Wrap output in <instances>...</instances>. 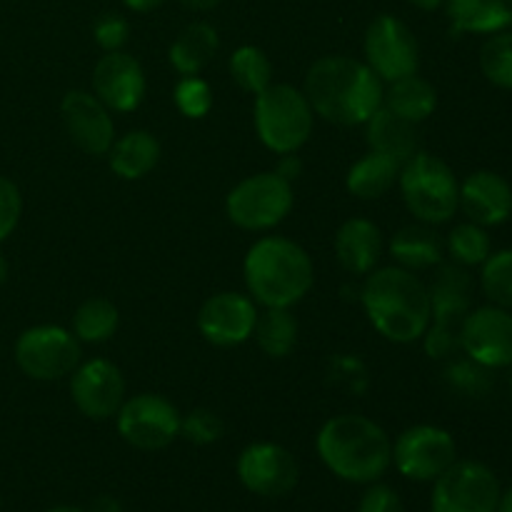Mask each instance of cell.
<instances>
[{
  "label": "cell",
  "mask_w": 512,
  "mask_h": 512,
  "mask_svg": "<svg viewBox=\"0 0 512 512\" xmlns=\"http://www.w3.org/2000/svg\"><path fill=\"white\" fill-rule=\"evenodd\" d=\"M305 98L315 115L335 125H365L383 105V80L363 60L325 55L305 75Z\"/></svg>",
  "instance_id": "cell-1"
},
{
  "label": "cell",
  "mask_w": 512,
  "mask_h": 512,
  "mask_svg": "<svg viewBox=\"0 0 512 512\" xmlns=\"http://www.w3.org/2000/svg\"><path fill=\"white\" fill-rule=\"evenodd\" d=\"M360 300L370 325L390 343H415L430 325L428 288L413 270L400 265L368 273Z\"/></svg>",
  "instance_id": "cell-2"
},
{
  "label": "cell",
  "mask_w": 512,
  "mask_h": 512,
  "mask_svg": "<svg viewBox=\"0 0 512 512\" xmlns=\"http://www.w3.org/2000/svg\"><path fill=\"white\" fill-rule=\"evenodd\" d=\"M320 460L345 483H378L393 465V443L375 420L365 415H335L315 440Z\"/></svg>",
  "instance_id": "cell-3"
},
{
  "label": "cell",
  "mask_w": 512,
  "mask_h": 512,
  "mask_svg": "<svg viewBox=\"0 0 512 512\" xmlns=\"http://www.w3.org/2000/svg\"><path fill=\"white\" fill-rule=\"evenodd\" d=\"M243 275L250 298L263 308H293L315 283L310 255L283 235L255 240L245 255Z\"/></svg>",
  "instance_id": "cell-4"
},
{
  "label": "cell",
  "mask_w": 512,
  "mask_h": 512,
  "mask_svg": "<svg viewBox=\"0 0 512 512\" xmlns=\"http://www.w3.org/2000/svg\"><path fill=\"white\" fill-rule=\"evenodd\" d=\"M400 193L410 213L428 225L448 223L460 208V183L450 165L425 150L400 168Z\"/></svg>",
  "instance_id": "cell-5"
},
{
  "label": "cell",
  "mask_w": 512,
  "mask_h": 512,
  "mask_svg": "<svg viewBox=\"0 0 512 512\" xmlns=\"http://www.w3.org/2000/svg\"><path fill=\"white\" fill-rule=\"evenodd\" d=\"M315 113L303 90L288 83H270L255 95V130L268 150L298 153L313 133Z\"/></svg>",
  "instance_id": "cell-6"
},
{
  "label": "cell",
  "mask_w": 512,
  "mask_h": 512,
  "mask_svg": "<svg viewBox=\"0 0 512 512\" xmlns=\"http://www.w3.org/2000/svg\"><path fill=\"white\" fill-rule=\"evenodd\" d=\"M430 293V325L425 330V350L430 358H448L460 348V328L470 313L473 278L458 263L440 265Z\"/></svg>",
  "instance_id": "cell-7"
},
{
  "label": "cell",
  "mask_w": 512,
  "mask_h": 512,
  "mask_svg": "<svg viewBox=\"0 0 512 512\" xmlns=\"http://www.w3.org/2000/svg\"><path fill=\"white\" fill-rule=\"evenodd\" d=\"M295 205L293 183L278 173L240 180L225 200L228 218L243 230H270L283 223Z\"/></svg>",
  "instance_id": "cell-8"
},
{
  "label": "cell",
  "mask_w": 512,
  "mask_h": 512,
  "mask_svg": "<svg viewBox=\"0 0 512 512\" xmlns=\"http://www.w3.org/2000/svg\"><path fill=\"white\" fill-rule=\"evenodd\" d=\"M500 480L478 460H455L435 480L430 510L433 512H495L500 503Z\"/></svg>",
  "instance_id": "cell-9"
},
{
  "label": "cell",
  "mask_w": 512,
  "mask_h": 512,
  "mask_svg": "<svg viewBox=\"0 0 512 512\" xmlns=\"http://www.w3.org/2000/svg\"><path fill=\"white\" fill-rule=\"evenodd\" d=\"M80 340L58 325H35L15 340V363L30 380H60L80 365Z\"/></svg>",
  "instance_id": "cell-10"
},
{
  "label": "cell",
  "mask_w": 512,
  "mask_h": 512,
  "mask_svg": "<svg viewBox=\"0 0 512 512\" xmlns=\"http://www.w3.org/2000/svg\"><path fill=\"white\" fill-rule=\"evenodd\" d=\"M118 433L135 450H163L180 435V413L163 395H133L118 410Z\"/></svg>",
  "instance_id": "cell-11"
},
{
  "label": "cell",
  "mask_w": 512,
  "mask_h": 512,
  "mask_svg": "<svg viewBox=\"0 0 512 512\" xmlns=\"http://www.w3.org/2000/svg\"><path fill=\"white\" fill-rule=\"evenodd\" d=\"M365 63L383 83L418 73L420 48L413 30L395 15H378L365 30Z\"/></svg>",
  "instance_id": "cell-12"
},
{
  "label": "cell",
  "mask_w": 512,
  "mask_h": 512,
  "mask_svg": "<svg viewBox=\"0 0 512 512\" xmlns=\"http://www.w3.org/2000/svg\"><path fill=\"white\" fill-rule=\"evenodd\" d=\"M458 460V445L438 425H413L393 445V463L400 475L418 483H435Z\"/></svg>",
  "instance_id": "cell-13"
},
{
  "label": "cell",
  "mask_w": 512,
  "mask_h": 512,
  "mask_svg": "<svg viewBox=\"0 0 512 512\" xmlns=\"http://www.w3.org/2000/svg\"><path fill=\"white\" fill-rule=\"evenodd\" d=\"M460 348L485 370L512 365V313L500 305H485L465 315Z\"/></svg>",
  "instance_id": "cell-14"
},
{
  "label": "cell",
  "mask_w": 512,
  "mask_h": 512,
  "mask_svg": "<svg viewBox=\"0 0 512 512\" xmlns=\"http://www.w3.org/2000/svg\"><path fill=\"white\" fill-rule=\"evenodd\" d=\"M238 478L253 495L283 498L298 485L300 468L290 450L278 443H253L240 453Z\"/></svg>",
  "instance_id": "cell-15"
},
{
  "label": "cell",
  "mask_w": 512,
  "mask_h": 512,
  "mask_svg": "<svg viewBox=\"0 0 512 512\" xmlns=\"http://www.w3.org/2000/svg\"><path fill=\"white\" fill-rule=\"evenodd\" d=\"M70 398L90 420H108L125 403V378L115 363L93 358L70 373Z\"/></svg>",
  "instance_id": "cell-16"
},
{
  "label": "cell",
  "mask_w": 512,
  "mask_h": 512,
  "mask_svg": "<svg viewBox=\"0 0 512 512\" xmlns=\"http://www.w3.org/2000/svg\"><path fill=\"white\" fill-rule=\"evenodd\" d=\"M258 308L250 295L218 293L203 303L198 313V330L208 343L233 348L253 338Z\"/></svg>",
  "instance_id": "cell-17"
},
{
  "label": "cell",
  "mask_w": 512,
  "mask_h": 512,
  "mask_svg": "<svg viewBox=\"0 0 512 512\" xmlns=\"http://www.w3.org/2000/svg\"><path fill=\"white\" fill-rule=\"evenodd\" d=\"M65 130L83 153L108 155L115 143V125L110 110L88 90H70L60 103Z\"/></svg>",
  "instance_id": "cell-18"
},
{
  "label": "cell",
  "mask_w": 512,
  "mask_h": 512,
  "mask_svg": "<svg viewBox=\"0 0 512 512\" xmlns=\"http://www.w3.org/2000/svg\"><path fill=\"white\" fill-rule=\"evenodd\" d=\"M145 73L143 65L133 55L123 50L105 53L95 63L93 90L95 98L110 110V113H133L145 98Z\"/></svg>",
  "instance_id": "cell-19"
},
{
  "label": "cell",
  "mask_w": 512,
  "mask_h": 512,
  "mask_svg": "<svg viewBox=\"0 0 512 512\" xmlns=\"http://www.w3.org/2000/svg\"><path fill=\"white\" fill-rule=\"evenodd\" d=\"M460 208L475 225H503L512 215L510 183L493 170H478L460 185Z\"/></svg>",
  "instance_id": "cell-20"
},
{
  "label": "cell",
  "mask_w": 512,
  "mask_h": 512,
  "mask_svg": "<svg viewBox=\"0 0 512 512\" xmlns=\"http://www.w3.org/2000/svg\"><path fill=\"white\" fill-rule=\"evenodd\" d=\"M335 255L348 273H373L375 265L383 258V233L368 218L345 220L335 235Z\"/></svg>",
  "instance_id": "cell-21"
},
{
  "label": "cell",
  "mask_w": 512,
  "mask_h": 512,
  "mask_svg": "<svg viewBox=\"0 0 512 512\" xmlns=\"http://www.w3.org/2000/svg\"><path fill=\"white\" fill-rule=\"evenodd\" d=\"M365 125H368V135H365V138H368L370 150L395 160L400 168H403L415 153H420L418 125L400 118V115L390 113L385 105H380V108L370 115Z\"/></svg>",
  "instance_id": "cell-22"
},
{
  "label": "cell",
  "mask_w": 512,
  "mask_h": 512,
  "mask_svg": "<svg viewBox=\"0 0 512 512\" xmlns=\"http://www.w3.org/2000/svg\"><path fill=\"white\" fill-rule=\"evenodd\" d=\"M453 33L493 35L512 28V0H445Z\"/></svg>",
  "instance_id": "cell-23"
},
{
  "label": "cell",
  "mask_w": 512,
  "mask_h": 512,
  "mask_svg": "<svg viewBox=\"0 0 512 512\" xmlns=\"http://www.w3.org/2000/svg\"><path fill=\"white\" fill-rule=\"evenodd\" d=\"M445 243L433 225H405L390 240V255L405 270H428L443 263Z\"/></svg>",
  "instance_id": "cell-24"
},
{
  "label": "cell",
  "mask_w": 512,
  "mask_h": 512,
  "mask_svg": "<svg viewBox=\"0 0 512 512\" xmlns=\"http://www.w3.org/2000/svg\"><path fill=\"white\" fill-rule=\"evenodd\" d=\"M110 168L123 180H140L158 165L160 143L148 130H130L115 140L108 153Z\"/></svg>",
  "instance_id": "cell-25"
},
{
  "label": "cell",
  "mask_w": 512,
  "mask_h": 512,
  "mask_svg": "<svg viewBox=\"0 0 512 512\" xmlns=\"http://www.w3.org/2000/svg\"><path fill=\"white\" fill-rule=\"evenodd\" d=\"M383 105L390 113L418 125L428 120L438 108V90L418 73L405 75V78L390 83V88L383 93Z\"/></svg>",
  "instance_id": "cell-26"
},
{
  "label": "cell",
  "mask_w": 512,
  "mask_h": 512,
  "mask_svg": "<svg viewBox=\"0 0 512 512\" xmlns=\"http://www.w3.org/2000/svg\"><path fill=\"white\" fill-rule=\"evenodd\" d=\"M220 48L218 30L213 28L205 20H198V23H190L178 38L170 45V65L178 70L180 75H198L210 60L215 58Z\"/></svg>",
  "instance_id": "cell-27"
},
{
  "label": "cell",
  "mask_w": 512,
  "mask_h": 512,
  "mask_svg": "<svg viewBox=\"0 0 512 512\" xmlns=\"http://www.w3.org/2000/svg\"><path fill=\"white\" fill-rule=\"evenodd\" d=\"M400 178V165L395 160L385 158V155L373 153L363 155L360 160H355L353 168L348 170V185L350 193L360 200H378L398 183Z\"/></svg>",
  "instance_id": "cell-28"
},
{
  "label": "cell",
  "mask_w": 512,
  "mask_h": 512,
  "mask_svg": "<svg viewBox=\"0 0 512 512\" xmlns=\"http://www.w3.org/2000/svg\"><path fill=\"white\" fill-rule=\"evenodd\" d=\"M253 335L265 355L288 358L298 343V320L290 308H265V313H258Z\"/></svg>",
  "instance_id": "cell-29"
},
{
  "label": "cell",
  "mask_w": 512,
  "mask_h": 512,
  "mask_svg": "<svg viewBox=\"0 0 512 512\" xmlns=\"http://www.w3.org/2000/svg\"><path fill=\"white\" fill-rule=\"evenodd\" d=\"M118 325V308L105 298H88L73 315V335L80 343H105L113 338Z\"/></svg>",
  "instance_id": "cell-30"
},
{
  "label": "cell",
  "mask_w": 512,
  "mask_h": 512,
  "mask_svg": "<svg viewBox=\"0 0 512 512\" xmlns=\"http://www.w3.org/2000/svg\"><path fill=\"white\" fill-rule=\"evenodd\" d=\"M230 75L245 93H263L273 83V63L265 55V50L255 45H243L230 55Z\"/></svg>",
  "instance_id": "cell-31"
},
{
  "label": "cell",
  "mask_w": 512,
  "mask_h": 512,
  "mask_svg": "<svg viewBox=\"0 0 512 512\" xmlns=\"http://www.w3.org/2000/svg\"><path fill=\"white\" fill-rule=\"evenodd\" d=\"M445 250L450 253L453 263L463 265V268L483 265L490 255L488 230L475 223L455 225L448 233V240H445Z\"/></svg>",
  "instance_id": "cell-32"
},
{
  "label": "cell",
  "mask_w": 512,
  "mask_h": 512,
  "mask_svg": "<svg viewBox=\"0 0 512 512\" xmlns=\"http://www.w3.org/2000/svg\"><path fill=\"white\" fill-rule=\"evenodd\" d=\"M480 70L498 88L512 90V30L493 33L480 48Z\"/></svg>",
  "instance_id": "cell-33"
},
{
  "label": "cell",
  "mask_w": 512,
  "mask_h": 512,
  "mask_svg": "<svg viewBox=\"0 0 512 512\" xmlns=\"http://www.w3.org/2000/svg\"><path fill=\"white\" fill-rule=\"evenodd\" d=\"M480 285L490 303L512 310V248L488 255L480 273Z\"/></svg>",
  "instance_id": "cell-34"
},
{
  "label": "cell",
  "mask_w": 512,
  "mask_h": 512,
  "mask_svg": "<svg viewBox=\"0 0 512 512\" xmlns=\"http://www.w3.org/2000/svg\"><path fill=\"white\" fill-rule=\"evenodd\" d=\"M175 105L185 118H205L213 108V90L198 75H185L175 88Z\"/></svg>",
  "instance_id": "cell-35"
},
{
  "label": "cell",
  "mask_w": 512,
  "mask_h": 512,
  "mask_svg": "<svg viewBox=\"0 0 512 512\" xmlns=\"http://www.w3.org/2000/svg\"><path fill=\"white\" fill-rule=\"evenodd\" d=\"M223 433V420H220L213 410L198 408L193 410V413L185 415V418H180V435L195 445L215 443V440L223 438Z\"/></svg>",
  "instance_id": "cell-36"
},
{
  "label": "cell",
  "mask_w": 512,
  "mask_h": 512,
  "mask_svg": "<svg viewBox=\"0 0 512 512\" xmlns=\"http://www.w3.org/2000/svg\"><path fill=\"white\" fill-rule=\"evenodd\" d=\"M93 38L105 53L113 50H123V45L130 38V25L123 15L118 13H103L93 25Z\"/></svg>",
  "instance_id": "cell-37"
},
{
  "label": "cell",
  "mask_w": 512,
  "mask_h": 512,
  "mask_svg": "<svg viewBox=\"0 0 512 512\" xmlns=\"http://www.w3.org/2000/svg\"><path fill=\"white\" fill-rule=\"evenodd\" d=\"M23 213V195L10 178L0 175V243L13 235Z\"/></svg>",
  "instance_id": "cell-38"
},
{
  "label": "cell",
  "mask_w": 512,
  "mask_h": 512,
  "mask_svg": "<svg viewBox=\"0 0 512 512\" xmlns=\"http://www.w3.org/2000/svg\"><path fill=\"white\" fill-rule=\"evenodd\" d=\"M358 512H403V500L388 485H370L360 498Z\"/></svg>",
  "instance_id": "cell-39"
},
{
  "label": "cell",
  "mask_w": 512,
  "mask_h": 512,
  "mask_svg": "<svg viewBox=\"0 0 512 512\" xmlns=\"http://www.w3.org/2000/svg\"><path fill=\"white\" fill-rule=\"evenodd\" d=\"M275 173L283 175L285 180H290V183H293V178H298V175H300V160L295 158L293 153L283 155V163H280V168L275 170Z\"/></svg>",
  "instance_id": "cell-40"
},
{
  "label": "cell",
  "mask_w": 512,
  "mask_h": 512,
  "mask_svg": "<svg viewBox=\"0 0 512 512\" xmlns=\"http://www.w3.org/2000/svg\"><path fill=\"white\" fill-rule=\"evenodd\" d=\"M120 3L128 10H133V13H150V10L163 5V0H120Z\"/></svg>",
  "instance_id": "cell-41"
},
{
  "label": "cell",
  "mask_w": 512,
  "mask_h": 512,
  "mask_svg": "<svg viewBox=\"0 0 512 512\" xmlns=\"http://www.w3.org/2000/svg\"><path fill=\"white\" fill-rule=\"evenodd\" d=\"M88 512H123V508H120V503L115 498L103 495V498H98L93 505H90Z\"/></svg>",
  "instance_id": "cell-42"
},
{
  "label": "cell",
  "mask_w": 512,
  "mask_h": 512,
  "mask_svg": "<svg viewBox=\"0 0 512 512\" xmlns=\"http://www.w3.org/2000/svg\"><path fill=\"white\" fill-rule=\"evenodd\" d=\"M180 3L190 10H213L215 5H220L223 0H180Z\"/></svg>",
  "instance_id": "cell-43"
},
{
  "label": "cell",
  "mask_w": 512,
  "mask_h": 512,
  "mask_svg": "<svg viewBox=\"0 0 512 512\" xmlns=\"http://www.w3.org/2000/svg\"><path fill=\"white\" fill-rule=\"evenodd\" d=\"M410 3L415 5V8H420V10H438L440 5H445V0H410Z\"/></svg>",
  "instance_id": "cell-44"
},
{
  "label": "cell",
  "mask_w": 512,
  "mask_h": 512,
  "mask_svg": "<svg viewBox=\"0 0 512 512\" xmlns=\"http://www.w3.org/2000/svg\"><path fill=\"white\" fill-rule=\"evenodd\" d=\"M495 512H512V488L505 490V493L500 495L498 510H495Z\"/></svg>",
  "instance_id": "cell-45"
},
{
  "label": "cell",
  "mask_w": 512,
  "mask_h": 512,
  "mask_svg": "<svg viewBox=\"0 0 512 512\" xmlns=\"http://www.w3.org/2000/svg\"><path fill=\"white\" fill-rule=\"evenodd\" d=\"M5 280H8V260H5V255L0 253V288L5 285Z\"/></svg>",
  "instance_id": "cell-46"
},
{
  "label": "cell",
  "mask_w": 512,
  "mask_h": 512,
  "mask_svg": "<svg viewBox=\"0 0 512 512\" xmlns=\"http://www.w3.org/2000/svg\"><path fill=\"white\" fill-rule=\"evenodd\" d=\"M45 512H88V510L73 508V505H58V508H50V510H45Z\"/></svg>",
  "instance_id": "cell-47"
}]
</instances>
